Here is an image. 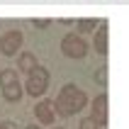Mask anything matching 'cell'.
<instances>
[{"label":"cell","instance_id":"1","mask_svg":"<svg viewBox=\"0 0 129 129\" xmlns=\"http://www.w3.org/2000/svg\"><path fill=\"white\" fill-rule=\"evenodd\" d=\"M85 100H88L85 93H83L76 83H66V85L61 88V93H58L56 102H54V107H56V112L61 117H71V115H76L78 110L85 107Z\"/></svg>","mask_w":129,"mask_h":129},{"label":"cell","instance_id":"2","mask_svg":"<svg viewBox=\"0 0 129 129\" xmlns=\"http://www.w3.org/2000/svg\"><path fill=\"white\" fill-rule=\"evenodd\" d=\"M46 88H49V71H46L44 66H37L34 71L29 73V78H27V93L37 98V95L46 93Z\"/></svg>","mask_w":129,"mask_h":129},{"label":"cell","instance_id":"3","mask_svg":"<svg viewBox=\"0 0 129 129\" xmlns=\"http://www.w3.org/2000/svg\"><path fill=\"white\" fill-rule=\"evenodd\" d=\"M61 51H63L68 58H83L88 54V44L83 37L78 34H66L61 39Z\"/></svg>","mask_w":129,"mask_h":129},{"label":"cell","instance_id":"4","mask_svg":"<svg viewBox=\"0 0 129 129\" xmlns=\"http://www.w3.org/2000/svg\"><path fill=\"white\" fill-rule=\"evenodd\" d=\"M22 42H24V34H22L20 29H10V32H5V34L0 37V51L5 56H15L20 51Z\"/></svg>","mask_w":129,"mask_h":129},{"label":"cell","instance_id":"5","mask_svg":"<svg viewBox=\"0 0 129 129\" xmlns=\"http://www.w3.org/2000/svg\"><path fill=\"white\" fill-rule=\"evenodd\" d=\"M98 124H107V93H100L93 100V115H90Z\"/></svg>","mask_w":129,"mask_h":129},{"label":"cell","instance_id":"6","mask_svg":"<svg viewBox=\"0 0 129 129\" xmlns=\"http://www.w3.org/2000/svg\"><path fill=\"white\" fill-rule=\"evenodd\" d=\"M34 115H37V119H39L42 124H51L54 117H56V107H54L51 100H42V102H37Z\"/></svg>","mask_w":129,"mask_h":129},{"label":"cell","instance_id":"7","mask_svg":"<svg viewBox=\"0 0 129 129\" xmlns=\"http://www.w3.org/2000/svg\"><path fill=\"white\" fill-rule=\"evenodd\" d=\"M95 51L98 54H107V22L102 20L100 27H98V32H95Z\"/></svg>","mask_w":129,"mask_h":129},{"label":"cell","instance_id":"8","mask_svg":"<svg viewBox=\"0 0 129 129\" xmlns=\"http://www.w3.org/2000/svg\"><path fill=\"white\" fill-rule=\"evenodd\" d=\"M37 66H39V63H37V56L32 54V51H22V54H20V61H17V68H20V71L32 73Z\"/></svg>","mask_w":129,"mask_h":129},{"label":"cell","instance_id":"9","mask_svg":"<svg viewBox=\"0 0 129 129\" xmlns=\"http://www.w3.org/2000/svg\"><path fill=\"white\" fill-rule=\"evenodd\" d=\"M22 85L20 83H15V85H7V88H3V98H5L7 102H20V98H22Z\"/></svg>","mask_w":129,"mask_h":129},{"label":"cell","instance_id":"10","mask_svg":"<svg viewBox=\"0 0 129 129\" xmlns=\"http://www.w3.org/2000/svg\"><path fill=\"white\" fill-rule=\"evenodd\" d=\"M15 83H20V78H17V71H15V68H5V71H0V88L15 85Z\"/></svg>","mask_w":129,"mask_h":129},{"label":"cell","instance_id":"11","mask_svg":"<svg viewBox=\"0 0 129 129\" xmlns=\"http://www.w3.org/2000/svg\"><path fill=\"white\" fill-rule=\"evenodd\" d=\"M95 27H100V22H98V20H90V17L78 20V32H95Z\"/></svg>","mask_w":129,"mask_h":129},{"label":"cell","instance_id":"12","mask_svg":"<svg viewBox=\"0 0 129 129\" xmlns=\"http://www.w3.org/2000/svg\"><path fill=\"white\" fill-rule=\"evenodd\" d=\"M95 80H98L100 85H107V66H100V68L95 71Z\"/></svg>","mask_w":129,"mask_h":129},{"label":"cell","instance_id":"13","mask_svg":"<svg viewBox=\"0 0 129 129\" xmlns=\"http://www.w3.org/2000/svg\"><path fill=\"white\" fill-rule=\"evenodd\" d=\"M98 127H100V124L95 122L93 117H85V119L80 122V129H98Z\"/></svg>","mask_w":129,"mask_h":129},{"label":"cell","instance_id":"14","mask_svg":"<svg viewBox=\"0 0 129 129\" xmlns=\"http://www.w3.org/2000/svg\"><path fill=\"white\" fill-rule=\"evenodd\" d=\"M49 24H51V20H34V27H39V29L49 27Z\"/></svg>","mask_w":129,"mask_h":129},{"label":"cell","instance_id":"15","mask_svg":"<svg viewBox=\"0 0 129 129\" xmlns=\"http://www.w3.org/2000/svg\"><path fill=\"white\" fill-rule=\"evenodd\" d=\"M0 129H12V124H10V122H5V124H0Z\"/></svg>","mask_w":129,"mask_h":129},{"label":"cell","instance_id":"16","mask_svg":"<svg viewBox=\"0 0 129 129\" xmlns=\"http://www.w3.org/2000/svg\"><path fill=\"white\" fill-rule=\"evenodd\" d=\"M27 129H39V127H37V124H29V127Z\"/></svg>","mask_w":129,"mask_h":129},{"label":"cell","instance_id":"17","mask_svg":"<svg viewBox=\"0 0 129 129\" xmlns=\"http://www.w3.org/2000/svg\"><path fill=\"white\" fill-rule=\"evenodd\" d=\"M56 129H63V127H56Z\"/></svg>","mask_w":129,"mask_h":129}]
</instances>
